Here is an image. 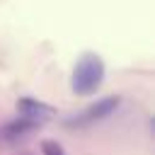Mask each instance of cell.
Wrapping results in <instances>:
<instances>
[{
    "mask_svg": "<svg viewBox=\"0 0 155 155\" xmlns=\"http://www.w3.org/2000/svg\"><path fill=\"white\" fill-rule=\"evenodd\" d=\"M104 73H107V68H104V61H102L99 53H92V51L82 53V56L75 61L73 75H70V87H73V92H75L78 97H90V94H94V92L102 87V82H104Z\"/></svg>",
    "mask_w": 155,
    "mask_h": 155,
    "instance_id": "obj_1",
    "label": "cell"
},
{
    "mask_svg": "<svg viewBox=\"0 0 155 155\" xmlns=\"http://www.w3.org/2000/svg\"><path fill=\"white\" fill-rule=\"evenodd\" d=\"M119 107H121V97L119 94H107V97L92 102L90 107H85L80 114H73L70 119H65V126H70V128H87L92 124H99V121L109 119Z\"/></svg>",
    "mask_w": 155,
    "mask_h": 155,
    "instance_id": "obj_2",
    "label": "cell"
},
{
    "mask_svg": "<svg viewBox=\"0 0 155 155\" xmlns=\"http://www.w3.org/2000/svg\"><path fill=\"white\" fill-rule=\"evenodd\" d=\"M17 114L41 126L53 116V107L41 102V99H34V97H19L17 99Z\"/></svg>",
    "mask_w": 155,
    "mask_h": 155,
    "instance_id": "obj_3",
    "label": "cell"
},
{
    "mask_svg": "<svg viewBox=\"0 0 155 155\" xmlns=\"http://www.w3.org/2000/svg\"><path fill=\"white\" fill-rule=\"evenodd\" d=\"M39 128H41L39 124H34V121H29L24 116H15V119H10L7 124L0 126V138L5 143H19V140H24L27 136H31Z\"/></svg>",
    "mask_w": 155,
    "mask_h": 155,
    "instance_id": "obj_4",
    "label": "cell"
},
{
    "mask_svg": "<svg viewBox=\"0 0 155 155\" xmlns=\"http://www.w3.org/2000/svg\"><path fill=\"white\" fill-rule=\"evenodd\" d=\"M41 155H65V148L58 143V140H41Z\"/></svg>",
    "mask_w": 155,
    "mask_h": 155,
    "instance_id": "obj_5",
    "label": "cell"
}]
</instances>
